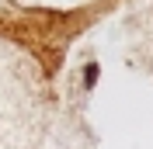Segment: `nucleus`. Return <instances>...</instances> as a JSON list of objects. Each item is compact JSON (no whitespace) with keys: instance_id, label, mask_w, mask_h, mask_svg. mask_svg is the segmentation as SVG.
Returning a JSON list of instances; mask_svg holds the SVG:
<instances>
[{"instance_id":"1","label":"nucleus","mask_w":153,"mask_h":149,"mask_svg":"<svg viewBox=\"0 0 153 149\" xmlns=\"http://www.w3.org/2000/svg\"><path fill=\"white\" fill-rule=\"evenodd\" d=\"M94 80H97V66H87V87H94Z\"/></svg>"}]
</instances>
